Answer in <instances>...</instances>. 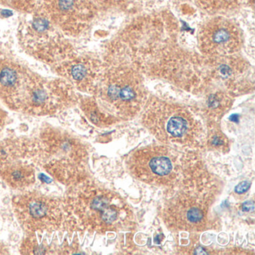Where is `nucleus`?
<instances>
[{
	"instance_id": "obj_19",
	"label": "nucleus",
	"mask_w": 255,
	"mask_h": 255,
	"mask_svg": "<svg viewBox=\"0 0 255 255\" xmlns=\"http://www.w3.org/2000/svg\"><path fill=\"white\" fill-rule=\"evenodd\" d=\"M99 10L117 11L126 8L129 0H92Z\"/></svg>"
},
{
	"instance_id": "obj_10",
	"label": "nucleus",
	"mask_w": 255,
	"mask_h": 255,
	"mask_svg": "<svg viewBox=\"0 0 255 255\" xmlns=\"http://www.w3.org/2000/svg\"><path fill=\"white\" fill-rule=\"evenodd\" d=\"M198 53L204 58L231 56L241 52L244 35L240 24L228 16H210L197 35Z\"/></svg>"
},
{
	"instance_id": "obj_21",
	"label": "nucleus",
	"mask_w": 255,
	"mask_h": 255,
	"mask_svg": "<svg viewBox=\"0 0 255 255\" xmlns=\"http://www.w3.org/2000/svg\"><path fill=\"white\" fill-rule=\"evenodd\" d=\"M7 115L5 112L3 110L0 108V132L3 129L4 126L5 125V122H6Z\"/></svg>"
},
{
	"instance_id": "obj_8",
	"label": "nucleus",
	"mask_w": 255,
	"mask_h": 255,
	"mask_svg": "<svg viewBox=\"0 0 255 255\" xmlns=\"http://www.w3.org/2000/svg\"><path fill=\"white\" fill-rule=\"evenodd\" d=\"M29 14L18 30L19 43L27 54L53 67L74 51L66 35L38 5Z\"/></svg>"
},
{
	"instance_id": "obj_1",
	"label": "nucleus",
	"mask_w": 255,
	"mask_h": 255,
	"mask_svg": "<svg viewBox=\"0 0 255 255\" xmlns=\"http://www.w3.org/2000/svg\"><path fill=\"white\" fill-rule=\"evenodd\" d=\"M180 32L178 20L169 10L143 13L106 44L104 55L126 61L144 77L201 93L211 85L204 57L182 45Z\"/></svg>"
},
{
	"instance_id": "obj_3",
	"label": "nucleus",
	"mask_w": 255,
	"mask_h": 255,
	"mask_svg": "<svg viewBox=\"0 0 255 255\" xmlns=\"http://www.w3.org/2000/svg\"><path fill=\"white\" fill-rule=\"evenodd\" d=\"M141 113L142 125L165 144L195 148L207 137L200 116L178 103L150 96Z\"/></svg>"
},
{
	"instance_id": "obj_7",
	"label": "nucleus",
	"mask_w": 255,
	"mask_h": 255,
	"mask_svg": "<svg viewBox=\"0 0 255 255\" xmlns=\"http://www.w3.org/2000/svg\"><path fill=\"white\" fill-rule=\"evenodd\" d=\"M201 174L180 186L162 207V219L176 231H198L210 228V207L215 195L213 186Z\"/></svg>"
},
{
	"instance_id": "obj_20",
	"label": "nucleus",
	"mask_w": 255,
	"mask_h": 255,
	"mask_svg": "<svg viewBox=\"0 0 255 255\" xmlns=\"http://www.w3.org/2000/svg\"><path fill=\"white\" fill-rule=\"evenodd\" d=\"M250 187V183L247 181L242 182L236 187L235 191L237 193L241 194L246 192Z\"/></svg>"
},
{
	"instance_id": "obj_11",
	"label": "nucleus",
	"mask_w": 255,
	"mask_h": 255,
	"mask_svg": "<svg viewBox=\"0 0 255 255\" xmlns=\"http://www.w3.org/2000/svg\"><path fill=\"white\" fill-rule=\"evenodd\" d=\"M38 5L69 37L84 33L100 11L92 0H38Z\"/></svg>"
},
{
	"instance_id": "obj_14",
	"label": "nucleus",
	"mask_w": 255,
	"mask_h": 255,
	"mask_svg": "<svg viewBox=\"0 0 255 255\" xmlns=\"http://www.w3.org/2000/svg\"><path fill=\"white\" fill-rule=\"evenodd\" d=\"M36 73L0 49V101L17 111Z\"/></svg>"
},
{
	"instance_id": "obj_4",
	"label": "nucleus",
	"mask_w": 255,
	"mask_h": 255,
	"mask_svg": "<svg viewBox=\"0 0 255 255\" xmlns=\"http://www.w3.org/2000/svg\"><path fill=\"white\" fill-rule=\"evenodd\" d=\"M64 203L74 224L97 232L122 228L130 216L129 207L117 194L83 181L74 185Z\"/></svg>"
},
{
	"instance_id": "obj_13",
	"label": "nucleus",
	"mask_w": 255,
	"mask_h": 255,
	"mask_svg": "<svg viewBox=\"0 0 255 255\" xmlns=\"http://www.w3.org/2000/svg\"><path fill=\"white\" fill-rule=\"evenodd\" d=\"M104 67L103 59L74 50L53 68L59 77L71 83L74 89L94 95Z\"/></svg>"
},
{
	"instance_id": "obj_16",
	"label": "nucleus",
	"mask_w": 255,
	"mask_h": 255,
	"mask_svg": "<svg viewBox=\"0 0 255 255\" xmlns=\"http://www.w3.org/2000/svg\"><path fill=\"white\" fill-rule=\"evenodd\" d=\"M195 5L209 16H228L241 8L243 0H192Z\"/></svg>"
},
{
	"instance_id": "obj_5",
	"label": "nucleus",
	"mask_w": 255,
	"mask_h": 255,
	"mask_svg": "<svg viewBox=\"0 0 255 255\" xmlns=\"http://www.w3.org/2000/svg\"><path fill=\"white\" fill-rule=\"evenodd\" d=\"M36 143L37 161L50 175L68 186L83 181L87 150L79 138L49 126L40 132Z\"/></svg>"
},
{
	"instance_id": "obj_9",
	"label": "nucleus",
	"mask_w": 255,
	"mask_h": 255,
	"mask_svg": "<svg viewBox=\"0 0 255 255\" xmlns=\"http://www.w3.org/2000/svg\"><path fill=\"white\" fill-rule=\"evenodd\" d=\"M12 205L20 225L29 232H52L73 222L64 201L39 191H23L14 197Z\"/></svg>"
},
{
	"instance_id": "obj_2",
	"label": "nucleus",
	"mask_w": 255,
	"mask_h": 255,
	"mask_svg": "<svg viewBox=\"0 0 255 255\" xmlns=\"http://www.w3.org/2000/svg\"><path fill=\"white\" fill-rule=\"evenodd\" d=\"M102 59L104 70L94 96L117 119H133L150 97L144 76L123 59L104 55Z\"/></svg>"
},
{
	"instance_id": "obj_12",
	"label": "nucleus",
	"mask_w": 255,
	"mask_h": 255,
	"mask_svg": "<svg viewBox=\"0 0 255 255\" xmlns=\"http://www.w3.org/2000/svg\"><path fill=\"white\" fill-rule=\"evenodd\" d=\"M210 83H219L232 95L253 92L255 71L240 53L217 58H204Z\"/></svg>"
},
{
	"instance_id": "obj_15",
	"label": "nucleus",
	"mask_w": 255,
	"mask_h": 255,
	"mask_svg": "<svg viewBox=\"0 0 255 255\" xmlns=\"http://www.w3.org/2000/svg\"><path fill=\"white\" fill-rule=\"evenodd\" d=\"M233 95L225 90L210 92L204 103V115L211 122H217L232 107Z\"/></svg>"
},
{
	"instance_id": "obj_6",
	"label": "nucleus",
	"mask_w": 255,
	"mask_h": 255,
	"mask_svg": "<svg viewBox=\"0 0 255 255\" xmlns=\"http://www.w3.org/2000/svg\"><path fill=\"white\" fill-rule=\"evenodd\" d=\"M128 165L134 177L153 186H181L199 173L192 156L153 144L135 150L129 156Z\"/></svg>"
},
{
	"instance_id": "obj_17",
	"label": "nucleus",
	"mask_w": 255,
	"mask_h": 255,
	"mask_svg": "<svg viewBox=\"0 0 255 255\" xmlns=\"http://www.w3.org/2000/svg\"><path fill=\"white\" fill-rule=\"evenodd\" d=\"M80 107L86 117L98 127H107L116 123L119 119L103 111L95 97H86L80 101Z\"/></svg>"
},
{
	"instance_id": "obj_18",
	"label": "nucleus",
	"mask_w": 255,
	"mask_h": 255,
	"mask_svg": "<svg viewBox=\"0 0 255 255\" xmlns=\"http://www.w3.org/2000/svg\"><path fill=\"white\" fill-rule=\"evenodd\" d=\"M0 3L24 12L30 13L36 8L38 0H0Z\"/></svg>"
}]
</instances>
